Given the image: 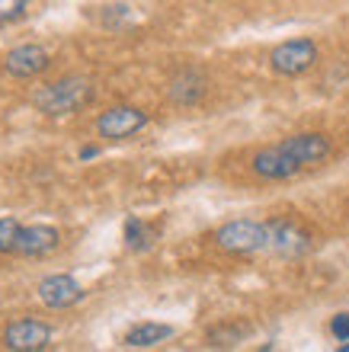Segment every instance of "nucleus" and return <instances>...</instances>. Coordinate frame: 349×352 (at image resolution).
<instances>
[{
    "mask_svg": "<svg viewBox=\"0 0 349 352\" xmlns=\"http://www.w3.org/2000/svg\"><path fill=\"white\" fill-rule=\"evenodd\" d=\"M129 19H131L129 3H109L106 13H103V23H106V26H122V23H129Z\"/></svg>",
    "mask_w": 349,
    "mask_h": 352,
    "instance_id": "obj_17",
    "label": "nucleus"
},
{
    "mask_svg": "<svg viewBox=\"0 0 349 352\" xmlns=\"http://www.w3.org/2000/svg\"><path fill=\"white\" fill-rule=\"evenodd\" d=\"M250 170L260 176V179H292V176L302 173V164L292 157V154H285L279 144H273V148H263L260 154H253V160H250Z\"/></svg>",
    "mask_w": 349,
    "mask_h": 352,
    "instance_id": "obj_9",
    "label": "nucleus"
},
{
    "mask_svg": "<svg viewBox=\"0 0 349 352\" xmlns=\"http://www.w3.org/2000/svg\"><path fill=\"white\" fill-rule=\"evenodd\" d=\"M29 3H32V0H0V26L23 19L29 13Z\"/></svg>",
    "mask_w": 349,
    "mask_h": 352,
    "instance_id": "obj_16",
    "label": "nucleus"
},
{
    "mask_svg": "<svg viewBox=\"0 0 349 352\" xmlns=\"http://www.w3.org/2000/svg\"><path fill=\"white\" fill-rule=\"evenodd\" d=\"M269 250H276L279 256H302L311 250V234L302 224L276 218L269 221Z\"/></svg>",
    "mask_w": 349,
    "mask_h": 352,
    "instance_id": "obj_10",
    "label": "nucleus"
},
{
    "mask_svg": "<svg viewBox=\"0 0 349 352\" xmlns=\"http://www.w3.org/2000/svg\"><path fill=\"white\" fill-rule=\"evenodd\" d=\"M330 333H333V340L346 343V340H349V311H340V314H333V320H330Z\"/></svg>",
    "mask_w": 349,
    "mask_h": 352,
    "instance_id": "obj_18",
    "label": "nucleus"
},
{
    "mask_svg": "<svg viewBox=\"0 0 349 352\" xmlns=\"http://www.w3.org/2000/svg\"><path fill=\"white\" fill-rule=\"evenodd\" d=\"M279 148L285 154H292L302 167H314V164H324V160L333 154V144L327 135L321 131H298V135H288V138L279 141Z\"/></svg>",
    "mask_w": 349,
    "mask_h": 352,
    "instance_id": "obj_5",
    "label": "nucleus"
},
{
    "mask_svg": "<svg viewBox=\"0 0 349 352\" xmlns=\"http://www.w3.org/2000/svg\"><path fill=\"white\" fill-rule=\"evenodd\" d=\"M3 343L13 352H42L52 343V327L42 324V320H32V317H23V320L7 327Z\"/></svg>",
    "mask_w": 349,
    "mask_h": 352,
    "instance_id": "obj_8",
    "label": "nucleus"
},
{
    "mask_svg": "<svg viewBox=\"0 0 349 352\" xmlns=\"http://www.w3.org/2000/svg\"><path fill=\"white\" fill-rule=\"evenodd\" d=\"M317 65V45L314 38H288L269 52V67L282 77H302Z\"/></svg>",
    "mask_w": 349,
    "mask_h": 352,
    "instance_id": "obj_3",
    "label": "nucleus"
},
{
    "mask_svg": "<svg viewBox=\"0 0 349 352\" xmlns=\"http://www.w3.org/2000/svg\"><path fill=\"white\" fill-rule=\"evenodd\" d=\"M145 125H147V112L138 109V106H112V109H106L100 119H96L100 138H109V141L131 138V135H138Z\"/></svg>",
    "mask_w": 349,
    "mask_h": 352,
    "instance_id": "obj_4",
    "label": "nucleus"
},
{
    "mask_svg": "<svg viewBox=\"0 0 349 352\" xmlns=\"http://www.w3.org/2000/svg\"><path fill=\"white\" fill-rule=\"evenodd\" d=\"M48 65H52V55H48L42 45H36V42L10 48L7 55H3V71H7L10 77H19V80L39 77L42 71H48Z\"/></svg>",
    "mask_w": 349,
    "mask_h": 352,
    "instance_id": "obj_6",
    "label": "nucleus"
},
{
    "mask_svg": "<svg viewBox=\"0 0 349 352\" xmlns=\"http://www.w3.org/2000/svg\"><path fill=\"white\" fill-rule=\"evenodd\" d=\"M211 241L224 253H237V256L269 250V221H253V218L224 221L218 231L211 234Z\"/></svg>",
    "mask_w": 349,
    "mask_h": 352,
    "instance_id": "obj_2",
    "label": "nucleus"
},
{
    "mask_svg": "<svg viewBox=\"0 0 349 352\" xmlns=\"http://www.w3.org/2000/svg\"><path fill=\"white\" fill-rule=\"evenodd\" d=\"M39 301L52 311H65V307H74L77 301H83V288L81 282L67 272H55V276H45L39 282Z\"/></svg>",
    "mask_w": 349,
    "mask_h": 352,
    "instance_id": "obj_7",
    "label": "nucleus"
},
{
    "mask_svg": "<svg viewBox=\"0 0 349 352\" xmlns=\"http://www.w3.org/2000/svg\"><path fill=\"white\" fill-rule=\"evenodd\" d=\"M173 336V327L170 324H154V320H147V324H135L129 333L122 336V343L129 346V349H151V346H160L164 340Z\"/></svg>",
    "mask_w": 349,
    "mask_h": 352,
    "instance_id": "obj_13",
    "label": "nucleus"
},
{
    "mask_svg": "<svg viewBox=\"0 0 349 352\" xmlns=\"http://www.w3.org/2000/svg\"><path fill=\"white\" fill-rule=\"evenodd\" d=\"M90 100H93V87L83 77H61L55 84H45L32 93V106L42 116H52V119L71 116V112L83 109Z\"/></svg>",
    "mask_w": 349,
    "mask_h": 352,
    "instance_id": "obj_1",
    "label": "nucleus"
},
{
    "mask_svg": "<svg viewBox=\"0 0 349 352\" xmlns=\"http://www.w3.org/2000/svg\"><path fill=\"white\" fill-rule=\"evenodd\" d=\"M205 93H209V80H205V74L202 71H195V67L180 71V74L167 84V96H170V102L180 106V109H193V106H199Z\"/></svg>",
    "mask_w": 349,
    "mask_h": 352,
    "instance_id": "obj_11",
    "label": "nucleus"
},
{
    "mask_svg": "<svg viewBox=\"0 0 349 352\" xmlns=\"http://www.w3.org/2000/svg\"><path fill=\"white\" fill-rule=\"evenodd\" d=\"M58 241H61V234H58V228H52V224H29V228H19V237H17V250L19 256H45V253H52L58 247Z\"/></svg>",
    "mask_w": 349,
    "mask_h": 352,
    "instance_id": "obj_12",
    "label": "nucleus"
},
{
    "mask_svg": "<svg viewBox=\"0 0 349 352\" xmlns=\"http://www.w3.org/2000/svg\"><path fill=\"white\" fill-rule=\"evenodd\" d=\"M93 157H100V148H96V144H87V148H81V160H93Z\"/></svg>",
    "mask_w": 349,
    "mask_h": 352,
    "instance_id": "obj_19",
    "label": "nucleus"
},
{
    "mask_svg": "<svg viewBox=\"0 0 349 352\" xmlns=\"http://www.w3.org/2000/svg\"><path fill=\"white\" fill-rule=\"evenodd\" d=\"M122 234H125V247H129L131 253L151 250V247H154V241H157V231L147 221H141V218H129Z\"/></svg>",
    "mask_w": 349,
    "mask_h": 352,
    "instance_id": "obj_14",
    "label": "nucleus"
},
{
    "mask_svg": "<svg viewBox=\"0 0 349 352\" xmlns=\"http://www.w3.org/2000/svg\"><path fill=\"white\" fill-rule=\"evenodd\" d=\"M23 224L17 218H0V253H13L17 250V237Z\"/></svg>",
    "mask_w": 349,
    "mask_h": 352,
    "instance_id": "obj_15",
    "label": "nucleus"
},
{
    "mask_svg": "<svg viewBox=\"0 0 349 352\" xmlns=\"http://www.w3.org/2000/svg\"><path fill=\"white\" fill-rule=\"evenodd\" d=\"M340 352H349V340H346V343H343V346H340Z\"/></svg>",
    "mask_w": 349,
    "mask_h": 352,
    "instance_id": "obj_20",
    "label": "nucleus"
}]
</instances>
